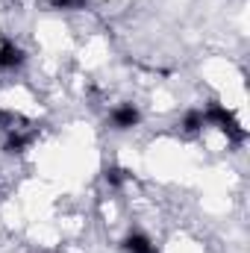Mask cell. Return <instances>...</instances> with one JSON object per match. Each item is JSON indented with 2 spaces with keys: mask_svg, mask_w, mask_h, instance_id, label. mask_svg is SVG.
I'll list each match as a JSON object with an SVG mask.
<instances>
[{
  "mask_svg": "<svg viewBox=\"0 0 250 253\" xmlns=\"http://www.w3.org/2000/svg\"><path fill=\"white\" fill-rule=\"evenodd\" d=\"M3 121H6V112H3V109H0V126H3Z\"/></svg>",
  "mask_w": 250,
  "mask_h": 253,
  "instance_id": "cell-6",
  "label": "cell"
},
{
  "mask_svg": "<svg viewBox=\"0 0 250 253\" xmlns=\"http://www.w3.org/2000/svg\"><path fill=\"white\" fill-rule=\"evenodd\" d=\"M126 180H129V177H126V171H124V168H106V183H109V186L121 189V186H124Z\"/></svg>",
  "mask_w": 250,
  "mask_h": 253,
  "instance_id": "cell-5",
  "label": "cell"
},
{
  "mask_svg": "<svg viewBox=\"0 0 250 253\" xmlns=\"http://www.w3.org/2000/svg\"><path fill=\"white\" fill-rule=\"evenodd\" d=\"M27 59V53H24V47H18L15 42H3L0 44V71H15V68H21Z\"/></svg>",
  "mask_w": 250,
  "mask_h": 253,
  "instance_id": "cell-2",
  "label": "cell"
},
{
  "mask_svg": "<svg viewBox=\"0 0 250 253\" xmlns=\"http://www.w3.org/2000/svg\"><path fill=\"white\" fill-rule=\"evenodd\" d=\"M203 126H206V121H203V109H191V112H186V118H183V129H186L188 135H197Z\"/></svg>",
  "mask_w": 250,
  "mask_h": 253,
  "instance_id": "cell-4",
  "label": "cell"
},
{
  "mask_svg": "<svg viewBox=\"0 0 250 253\" xmlns=\"http://www.w3.org/2000/svg\"><path fill=\"white\" fill-rule=\"evenodd\" d=\"M109 121H112L115 129H132V126L141 121V115H138V109L132 103H121V106H115L109 112Z\"/></svg>",
  "mask_w": 250,
  "mask_h": 253,
  "instance_id": "cell-1",
  "label": "cell"
},
{
  "mask_svg": "<svg viewBox=\"0 0 250 253\" xmlns=\"http://www.w3.org/2000/svg\"><path fill=\"white\" fill-rule=\"evenodd\" d=\"M124 253H159V251H156V245H153L147 236L129 233V236L124 239Z\"/></svg>",
  "mask_w": 250,
  "mask_h": 253,
  "instance_id": "cell-3",
  "label": "cell"
}]
</instances>
